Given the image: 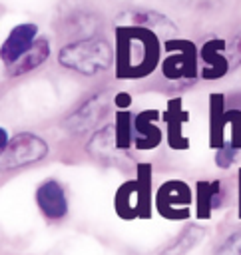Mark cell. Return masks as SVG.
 Wrapping results in <instances>:
<instances>
[{
	"mask_svg": "<svg viewBox=\"0 0 241 255\" xmlns=\"http://www.w3.org/2000/svg\"><path fill=\"white\" fill-rule=\"evenodd\" d=\"M48 153V145L42 137L34 133H18L10 139L8 147L2 151V167L14 169L34 161H40Z\"/></svg>",
	"mask_w": 241,
	"mask_h": 255,
	"instance_id": "cell-6",
	"label": "cell"
},
{
	"mask_svg": "<svg viewBox=\"0 0 241 255\" xmlns=\"http://www.w3.org/2000/svg\"><path fill=\"white\" fill-rule=\"evenodd\" d=\"M157 64V48L155 44H147L141 40H131L129 44H121L118 54V74L121 78H141L149 74Z\"/></svg>",
	"mask_w": 241,
	"mask_h": 255,
	"instance_id": "cell-5",
	"label": "cell"
},
{
	"mask_svg": "<svg viewBox=\"0 0 241 255\" xmlns=\"http://www.w3.org/2000/svg\"><path fill=\"white\" fill-rule=\"evenodd\" d=\"M203 227H199V225H187L185 229H183V233L177 237V241L165 251V255H181V253H185V251H189L201 237H203Z\"/></svg>",
	"mask_w": 241,
	"mask_h": 255,
	"instance_id": "cell-16",
	"label": "cell"
},
{
	"mask_svg": "<svg viewBox=\"0 0 241 255\" xmlns=\"http://www.w3.org/2000/svg\"><path fill=\"white\" fill-rule=\"evenodd\" d=\"M108 116V98L106 94H96L88 102L82 104L78 112H74L68 120V129L74 133H84L94 129Z\"/></svg>",
	"mask_w": 241,
	"mask_h": 255,
	"instance_id": "cell-7",
	"label": "cell"
},
{
	"mask_svg": "<svg viewBox=\"0 0 241 255\" xmlns=\"http://www.w3.org/2000/svg\"><path fill=\"white\" fill-rule=\"evenodd\" d=\"M120 143H118V131L116 126H106L100 131L94 133V137L88 143V151L98 157V159H116L118 151H120Z\"/></svg>",
	"mask_w": 241,
	"mask_h": 255,
	"instance_id": "cell-13",
	"label": "cell"
},
{
	"mask_svg": "<svg viewBox=\"0 0 241 255\" xmlns=\"http://www.w3.org/2000/svg\"><path fill=\"white\" fill-rule=\"evenodd\" d=\"M116 131H118V143L121 149H127L133 145V116L129 112H120L116 118Z\"/></svg>",
	"mask_w": 241,
	"mask_h": 255,
	"instance_id": "cell-17",
	"label": "cell"
},
{
	"mask_svg": "<svg viewBox=\"0 0 241 255\" xmlns=\"http://www.w3.org/2000/svg\"><path fill=\"white\" fill-rule=\"evenodd\" d=\"M191 203H193V193L185 181L169 179V181L161 183L155 191L157 213L165 219H171V221L187 219L191 215V209H189Z\"/></svg>",
	"mask_w": 241,
	"mask_h": 255,
	"instance_id": "cell-4",
	"label": "cell"
},
{
	"mask_svg": "<svg viewBox=\"0 0 241 255\" xmlns=\"http://www.w3.org/2000/svg\"><path fill=\"white\" fill-rule=\"evenodd\" d=\"M129 104H131V98H129L127 94H118V96H116V106H118V108L125 110Z\"/></svg>",
	"mask_w": 241,
	"mask_h": 255,
	"instance_id": "cell-20",
	"label": "cell"
},
{
	"mask_svg": "<svg viewBox=\"0 0 241 255\" xmlns=\"http://www.w3.org/2000/svg\"><path fill=\"white\" fill-rule=\"evenodd\" d=\"M36 201L40 211L50 219H62L68 213L66 191L56 179H46L36 189Z\"/></svg>",
	"mask_w": 241,
	"mask_h": 255,
	"instance_id": "cell-10",
	"label": "cell"
},
{
	"mask_svg": "<svg viewBox=\"0 0 241 255\" xmlns=\"http://www.w3.org/2000/svg\"><path fill=\"white\" fill-rule=\"evenodd\" d=\"M215 255H241V229L225 237L223 243L217 247Z\"/></svg>",
	"mask_w": 241,
	"mask_h": 255,
	"instance_id": "cell-18",
	"label": "cell"
},
{
	"mask_svg": "<svg viewBox=\"0 0 241 255\" xmlns=\"http://www.w3.org/2000/svg\"><path fill=\"white\" fill-rule=\"evenodd\" d=\"M159 112L145 110L133 116V147L135 149H153L161 143L163 131L157 128Z\"/></svg>",
	"mask_w": 241,
	"mask_h": 255,
	"instance_id": "cell-8",
	"label": "cell"
},
{
	"mask_svg": "<svg viewBox=\"0 0 241 255\" xmlns=\"http://www.w3.org/2000/svg\"><path fill=\"white\" fill-rule=\"evenodd\" d=\"M213 211V183L197 181L195 185V215L197 219H209Z\"/></svg>",
	"mask_w": 241,
	"mask_h": 255,
	"instance_id": "cell-15",
	"label": "cell"
},
{
	"mask_svg": "<svg viewBox=\"0 0 241 255\" xmlns=\"http://www.w3.org/2000/svg\"><path fill=\"white\" fill-rule=\"evenodd\" d=\"M187 112L181 110V100H171L163 112L165 124V141L171 149H187L189 139L183 135V124L187 122Z\"/></svg>",
	"mask_w": 241,
	"mask_h": 255,
	"instance_id": "cell-11",
	"label": "cell"
},
{
	"mask_svg": "<svg viewBox=\"0 0 241 255\" xmlns=\"http://www.w3.org/2000/svg\"><path fill=\"white\" fill-rule=\"evenodd\" d=\"M58 60L68 70L94 76L112 66L114 50L104 38H84V40L66 44L60 50Z\"/></svg>",
	"mask_w": 241,
	"mask_h": 255,
	"instance_id": "cell-1",
	"label": "cell"
},
{
	"mask_svg": "<svg viewBox=\"0 0 241 255\" xmlns=\"http://www.w3.org/2000/svg\"><path fill=\"white\" fill-rule=\"evenodd\" d=\"M235 151H239V149H235L233 145H223V147H219L217 153H215V163H217L219 167H229V165L233 163V159H235Z\"/></svg>",
	"mask_w": 241,
	"mask_h": 255,
	"instance_id": "cell-19",
	"label": "cell"
},
{
	"mask_svg": "<svg viewBox=\"0 0 241 255\" xmlns=\"http://www.w3.org/2000/svg\"><path fill=\"white\" fill-rule=\"evenodd\" d=\"M223 145L241 149V110H227L223 96L215 94L209 100V147Z\"/></svg>",
	"mask_w": 241,
	"mask_h": 255,
	"instance_id": "cell-3",
	"label": "cell"
},
{
	"mask_svg": "<svg viewBox=\"0 0 241 255\" xmlns=\"http://www.w3.org/2000/svg\"><path fill=\"white\" fill-rule=\"evenodd\" d=\"M50 56V44L46 38H38L34 42V46L20 58L16 60L10 68V76H22V74H28L32 72L34 68H38L40 64H44V60Z\"/></svg>",
	"mask_w": 241,
	"mask_h": 255,
	"instance_id": "cell-14",
	"label": "cell"
},
{
	"mask_svg": "<svg viewBox=\"0 0 241 255\" xmlns=\"http://www.w3.org/2000/svg\"><path fill=\"white\" fill-rule=\"evenodd\" d=\"M239 219H241V169H239Z\"/></svg>",
	"mask_w": 241,
	"mask_h": 255,
	"instance_id": "cell-21",
	"label": "cell"
},
{
	"mask_svg": "<svg viewBox=\"0 0 241 255\" xmlns=\"http://www.w3.org/2000/svg\"><path fill=\"white\" fill-rule=\"evenodd\" d=\"M36 36H38V28L36 24H18L10 34L8 38L4 40L2 44V60L4 64L12 66L16 60H20L36 42Z\"/></svg>",
	"mask_w": 241,
	"mask_h": 255,
	"instance_id": "cell-9",
	"label": "cell"
},
{
	"mask_svg": "<svg viewBox=\"0 0 241 255\" xmlns=\"http://www.w3.org/2000/svg\"><path fill=\"white\" fill-rule=\"evenodd\" d=\"M114 209L121 219H149L151 217V165L137 163L133 179L123 181L114 197Z\"/></svg>",
	"mask_w": 241,
	"mask_h": 255,
	"instance_id": "cell-2",
	"label": "cell"
},
{
	"mask_svg": "<svg viewBox=\"0 0 241 255\" xmlns=\"http://www.w3.org/2000/svg\"><path fill=\"white\" fill-rule=\"evenodd\" d=\"M118 24L121 26H145L151 30H169L175 32L173 24L155 10H125L118 16Z\"/></svg>",
	"mask_w": 241,
	"mask_h": 255,
	"instance_id": "cell-12",
	"label": "cell"
}]
</instances>
